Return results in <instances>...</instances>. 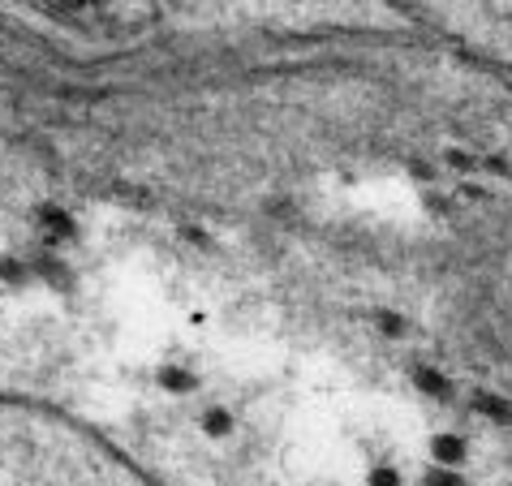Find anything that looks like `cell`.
Returning <instances> with one entry per match:
<instances>
[{
	"instance_id": "obj_1",
	"label": "cell",
	"mask_w": 512,
	"mask_h": 486,
	"mask_svg": "<svg viewBox=\"0 0 512 486\" xmlns=\"http://www.w3.org/2000/svg\"><path fill=\"white\" fill-rule=\"evenodd\" d=\"M56 5H65V9H91V5H104V0H56Z\"/></svg>"
},
{
	"instance_id": "obj_2",
	"label": "cell",
	"mask_w": 512,
	"mask_h": 486,
	"mask_svg": "<svg viewBox=\"0 0 512 486\" xmlns=\"http://www.w3.org/2000/svg\"><path fill=\"white\" fill-rule=\"evenodd\" d=\"M431 486H461V482H457V478H448V474H435Z\"/></svg>"
}]
</instances>
